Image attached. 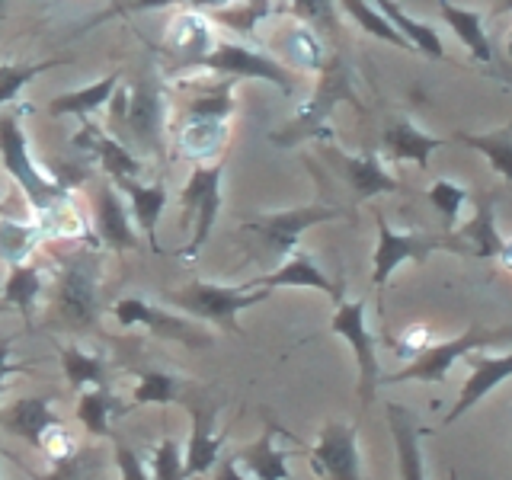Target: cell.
Masks as SVG:
<instances>
[{"label": "cell", "mask_w": 512, "mask_h": 480, "mask_svg": "<svg viewBox=\"0 0 512 480\" xmlns=\"http://www.w3.org/2000/svg\"><path fill=\"white\" fill-rule=\"evenodd\" d=\"M512 340V327H484V324H471L461 336H452V340H432L423 352H416V356L404 365L397 368L394 375H381V384H407V381H420V384H442L452 372L455 362H464L468 352H477V349H487V346H496V343H509Z\"/></svg>", "instance_id": "cell-1"}, {"label": "cell", "mask_w": 512, "mask_h": 480, "mask_svg": "<svg viewBox=\"0 0 512 480\" xmlns=\"http://www.w3.org/2000/svg\"><path fill=\"white\" fill-rule=\"evenodd\" d=\"M55 320L61 330L84 333L100 324L103 314V295H100V256L93 253H74L64 260L58 272L55 288Z\"/></svg>", "instance_id": "cell-2"}, {"label": "cell", "mask_w": 512, "mask_h": 480, "mask_svg": "<svg viewBox=\"0 0 512 480\" xmlns=\"http://www.w3.org/2000/svg\"><path fill=\"white\" fill-rule=\"evenodd\" d=\"M269 298V288H247V285H237V288H228V285H212V282H189L186 288L170 295V304L173 308H180L186 317L192 320H208V324H215L228 333H240L237 327V314L253 308V304H260Z\"/></svg>", "instance_id": "cell-3"}, {"label": "cell", "mask_w": 512, "mask_h": 480, "mask_svg": "<svg viewBox=\"0 0 512 480\" xmlns=\"http://www.w3.org/2000/svg\"><path fill=\"white\" fill-rule=\"evenodd\" d=\"M365 311L368 304L362 298H340L336 301V311H333V320H330V330L336 336H343V340L352 346L356 352V365H359V404L362 410L375 400V391L381 384V362H378V340L375 333L368 330L365 324Z\"/></svg>", "instance_id": "cell-4"}, {"label": "cell", "mask_w": 512, "mask_h": 480, "mask_svg": "<svg viewBox=\"0 0 512 480\" xmlns=\"http://www.w3.org/2000/svg\"><path fill=\"white\" fill-rule=\"evenodd\" d=\"M112 317L119 320V327H144L148 333L160 336V340H173V343H186L196 349H208L215 343L212 333H205L196 320L186 314H173L170 308H160L154 301L144 298H122L112 304Z\"/></svg>", "instance_id": "cell-5"}, {"label": "cell", "mask_w": 512, "mask_h": 480, "mask_svg": "<svg viewBox=\"0 0 512 480\" xmlns=\"http://www.w3.org/2000/svg\"><path fill=\"white\" fill-rule=\"evenodd\" d=\"M378 221V247L372 256V285L384 288L394 276L400 263H416L423 266L436 250H445V234H429V231H410L397 234L381 212H375Z\"/></svg>", "instance_id": "cell-6"}, {"label": "cell", "mask_w": 512, "mask_h": 480, "mask_svg": "<svg viewBox=\"0 0 512 480\" xmlns=\"http://www.w3.org/2000/svg\"><path fill=\"white\" fill-rule=\"evenodd\" d=\"M308 464L320 480H362L356 426L340 420L327 423L308 452Z\"/></svg>", "instance_id": "cell-7"}, {"label": "cell", "mask_w": 512, "mask_h": 480, "mask_svg": "<svg viewBox=\"0 0 512 480\" xmlns=\"http://www.w3.org/2000/svg\"><path fill=\"white\" fill-rule=\"evenodd\" d=\"M496 205H500V192L496 189L477 196L471 221L455 231H445V250L471 256V260H500L506 237L496 228Z\"/></svg>", "instance_id": "cell-8"}, {"label": "cell", "mask_w": 512, "mask_h": 480, "mask_svg": "<svg viewBox=\"0 0 512 480\" xmlns=\"http://www.w3.org/2000/svg\"><path fill=\"white\" fill-rule=\"evenodd\" d=\"M464 362H468L471 375H468V381L461 384L458 404L448 410L442 426L458 423L464 413H471L480 404V400L490 397L503 381L512 378V352H468Z\"/></svg>", "instance_id": "cell-9"}, {"label": "cell", "mask_w": 512, "mask_h": 480, "mask_svg": "<svg viewBox=\"0 0 512 480\" xmlns=\"http://www.w3.org/2000/svg\"><path fill=\"white\" fill-rule=\"evenodd\" d=\"M340 215V208H330V205H304V208H292V212H276V215H266V218H256L250 221L247 228L256 231L266 247L276 253V256H292L298 250V237L314 228V224H324L333 221Z\"/></svg>", "instance_id": "cell-10"}, {"label": "cell", "mask_w": 512, "mask_h": 480, "mask_svg": "<svg viewBox=\"0 0 512 480\" xmlns=\"http://www.w3.org/2000/svg\"><path fill=\"white\" fill-rule=\"evenodd\" d=\"M61 426V416L55 413V394H29L16 397L10 407L0 410V429L10 436L23 439L32 448H45L48 436Z\"/></svg>", "instance_id": "cell-11"}, {"label": "cell", "mask_w": 512, "mask_h": 480, "mask_svg": "<svg viewBox=\"0 0 512 480\" xmlns=\"http://www.w3.org/2000/svg\"><path fill=\"white\" fill-rule=\"evenodd\" d=\"M192 426H189V442L183 448V474L202 477L212 474L215 464L221 461L228 432H218V404H192Z\"/></svg>", "instance_id": "cell-12"}, {"label": "cell", "mask_w": 512, "mask_h": 480, "mask_svg": "<svg viewBox=\"0 0 512 480\" xmlns=\"http://www.w3.org/2000/svg\"><path fill=\"white\" fill-rule=\"evenodd\" d=\"M0 157H4L7 170L13 173V180L26 189V196L32 199V205H45V202H52L58 196V189L48 186L36 173V167L29 164L26 138H23L20 125H16L13 119H0Z\"/></svg>", "instance_id": "cell-13"}, {"label": "cell", "mask_w": 512, "mask_h": 480, "mask_svg": "<svg viewBox=\"0 0 512 480\" xmlns=\"http://www.w3.org/2000/svg\"><path fill=\"white\" fill-rule=\"evenodd\" d=\"M247 288H317V292L330 295L333 301L343 298V282H330L327 272L301 250H295L292 256H285V263L276 272L253 279Z\"/></svg>", "instance_id": "cell-14"}, {"label": "cell", "mask_w": 512, "mask_h": 480, "mask_svg": "<svg viewBox=\"0 0 512 480\" xmlns=\"http://www.w3.org/2000/svg\"><path fill=\"white\" fill-rule=\"evenodd\" d=\"M388 423H391V436H394V448H397L400 480H426V464H423V452H420V439L426 436V429L416 423V416L407 407H400V404H388Z\"/></svg>", "instance_id": "cell-15"}, {"label": "cell", "mask_w": 512, "mask_h": 480, "mask_svg": "<svg viewBox=\"0 0 512 480\" xmlns=\"http://www.w3.org/2000/svg\"><path fill=\"white\" fill-rule=\"evenodd\" d=\"M183 202L199 212V231H196V237H192V244L186 247V256H192L205 244L208 234H212V228H215V215L221 208V170L208 167V170L192 173L189 186L183 189Z\"/></svg>", "instance_id": "cell-16"}, {"label": "cell", "mask_w": 512, "mask_h": 480, "mask_svg": "<svg viewBox=\"0 0 512 480\" xmlns=\"http://www.w3.org/2000/svg\"><path fill=\"white\" fill-rule=\"evenodd\" d=\"M279 432H282L279 426L266 423L260 439L244 445L240 452H234L240 468H244L253 480H292V471H288V452L276 445Z\"/></svg>", "instance_id": "cell-17"}, {"label": "cell", "mask_w": 512, "mask_h": 480, "mask_svg": "<svg viewBox=\"0 0 512 480\" xmlns=\"http://www.w3.org/2000/svg\"><path fill=\"white\" fill-rule=\"evenodd\" d=\"M439 13L442 20L448 23V29L455 32L461 39V45L468 48L471 58L480 61V64H496V55H493V45H490V36H487V23L484 16L471 7H461V4H452V0H439Z\"/></svg>", "instance_id": "cell-18"}, {"label": "cell", "mask_w": 512, "mask_h": 480, "mask_svg": "<svg viewBox=\"0 0 512 480\" xmlns=\"http://www.w3.org/2000/svg\"><path fill=\"white\" fill-rule=\"evenodd\" d=\"M384 151L397 160H413L416 167H429L432 151L445 148V138L426 135L423 128H416L410 119H394L388 128H384Z\"/></svg>", "instance_id": "cell-19"}, {"label": "cell", "mask_w": 512, "mask_h": 480, "mask_svg": "<svg viewBox=\"0 0 512 480\" xmlns=\"http://www.w3.org/2000/svg\"><path fill=\"white\" fill-rule=\"evenodd\" d=\"M455 141L487 157L493 173H500L506 183H512V122L490 128V132H455Z\"/></svg>", "instance_id": "cell-20"}, {"label": "cell", "mask_w": 512, "mask_h": 480, "mask_svg": "<svg viewBox=\"0 0 512 480\" xmlns=\"http://www.w3.org/2000/svg\"><path fill=\"white\" fill-rule=\"evenodd\" d=\"M61 372L68 378L71 388L87 391V388H109V365L100 352H87L80 346H58Z\"/></svg>", "instance_id": "cell-21"}, {"label": "cell", "mask_w": 512, "mask_h": 480, "mask_svg": "<svg viewBox=\"0 0 512 480\" xmlns=\"http://www.w3.org/2000/svg\"><path fill=\"white\" fill-rule=\"evenodd\" d=\"M352 74H349V68L343 61H333V68L324 74V84H320V90H317V100L304 109V116L298 119V128H301V135L304 132H317L320 125H324V119H327V112L343 100V96H352Z\"/></svg>", "instance_id": "cell-22"}, {"label": "cell", "mask_w": 512, "mask_h": 480, "mask_svg": "<svg viewBox=\"0 0 512 480\" xmlns=\"http://www.w3.org/2000/svg\"><path fill=\"white\" fill-rule=\"evenodd\" d=\"M116 413H125L119 410V400L116 394H112L109 388H87V391H80L77 397V420L80 426H84L93 439H112L116 442L119 436L109 429V420Z\"/></svg>", "instance_id": "cell-23"}, {"label": "cell", "mask_w": 512, "mask_h": 480, "mask_svg": "<svg viewBox=\"0 0 512 480\" xmlns=\"http://www.w3.org/2000/svg\"><path fill=\"white\" fill-rule=\"evenodd\" d=\"M106 471V455L93 445H74L71 452L52 455V468L36 480H100Z\"/></svg>", "instance_id": "cell-24"}, {"label": "cell", "mask_w": 512, "mask_h": 480, "mask_svg": "<svg viewBox=\"0 0 512 480\" xmlns=\"http://www.w3.org/2000/svg\"><path fill=\"white\" fill-rule=\"evenodd\" d=\"M375 4H378V13L384 16V20H388L400 32V36L413 45V52H423L429 58H445V45L439 39V32L432 29L429 23L413 20V16H407L394 4V0H375Z\"/></svg>", "instance_id": "cell-25"}, {"label": "cell", "mask_w": 512, "mask_h": 480, "mask_svg": "<svg viewBox=\"0 0 512 480\" xmlns=\"http://www.w3.org/2000/svg\"><path fill=\"white\" fill-rule=\"evenodd\" d=\"M343 170H346V180L356 192V199H375L381 192H397L400 189V180L384 170L378 164L375 154H365V157H346L343 160Z\"/></svg>", "instance_id": "cell-26"}, {"label": "cell", "mask_w": 512, "mask_h": 480, "mask_svg": "<svg viewBox=\"0 0 512 480\" xmlns=\"http://www.w3.org/2000/svg\"><path fill=\"white\" fill-rule=\"evenodd\" d=\"M39 298H42V276L36 266L29 263H20V266H10V276L4 282V295L0 301L7 304V308L20 311L26 320H32L39 308Z\"/></svg>", "instance_id": "cell-27"}, {"label": "cell", "mask_w": 512, "mask_h": 480, "mask_svg": "<svg viewBox=\"0 0 512 480\" xmlns=\"http://www.w3.org/2000/svg\"><path fill=\"white\" fill-rule=\"evenodd\" d=\"M212 68L231 71V74L263 77V80H272V84H279L282 90L292 87V84H288V77H285L282 68H276V64H269V61L256 58V55H250V52H244V48H237V45H228V48H221L218 55H212Z\"/></svg>", "instance_id": "cell-28"}, {"label": "cell", "mask_w": 512, "mask_h": 480, "mask_svg": "<svg viewBox=\"0 0 512 480\" xmlns=\"http://www.w3.org/2000/svg\"><path fill=\"white\" fill-rule=\"evenodd\" d=\"M100 234L109 247H116V250H135L138 247V237L132 231V224H128V215H125V208L122 202L116 199V192L112 189H103L100 192Z\"/></svg>", "instance_id": "cell-29"}, {"label": "cell", "mask_w": 512, "mask_h": 480, "mask_svg": "<svg viewBox=\"0 0 512 480\" xmlns=\"http://www.w3.org/2000/svg\"><path fill=\"white\" fill-rule=\"evenodd\" d=\"M183 388V378L164 372V368H144L138 372V384L132 391L135 407H154V404H173L176 394Z\"/></svg>", "instance_id": "cell-30"}, {"label": "cell", "mask_w": 512, "mask_h": 480, "mask_svg": "<svg viewBox=\"0 0 512 480\" xmlns=\"http://www.w3.org/2000/svg\"><path fill=\"white\" fill-rule=\"evenodd\" d=\"M122 186L128 189V196H132V202H135V215L141 221L144 234H148L151 250H157L154 228H157L160 212H164V205H167V189L164 186H135V183H128V180H122Z\"/></svg>", "instance_id": "cell-31"}, {"label": "cell", "mask_w": 512, "mask_h": 480, "mask_svg": "<svg viewBox=\"0 0 512 480\" xmlns=\"http://www.w3.org/2000/svg\"><path fill=\"white\" fill-rule=\"evenodd\" d=\"M426 199L442 215V228L445 231H455L458 228L461 208H464V202H468V189H464L461 183L445 180V176H442V180H436V183L426 189Z\"/></svg>", "instance_id": "cell-32"}, {"label": "cell", "mask_w": 512, "mask_h": 480, "mask_svg": "<svg viewBox=\"0 0 512 480\" xmlns=\"http://www.w3.org/2000/svg\"><path fill=\"white\" fill-rule=\"evenodd\" d=\"M84 138H90L96 144V154H100L103 167L112 173V176H122V180H128V176H138L141 173V164L128 154L125 148H119L116 141L103 138L100 132H90V128H84Z\"/></svg>", "instance_id": "cell-33"}, {"label": "cell", "mask_w": 512, "mask_h": 480, "mask_svg": "<svg viewBox=\"0 0 512 480\" xmlns=\"http://www.w3.org/2000/svg\"><path fill=\"white\" fill-rule=\"evenodd\" d=\"M343 7H346L352 16H356V20L362 23V29L372 32L375 39H384V42H391V45H397V48H410V52H413V45H410L404 36H400V32H397L388 20H384V16H381L378 10L368 7L365 0H343Z\"/></svg>", "instance_id": "cell-34"}, {"label": "cell", "mask_w": 512, "mask_h": 480, "mask_svg": "<svg viewBox=\"0 0 512 480\" xmlns=\"http://www.w3.org/2000/svg\"><path fill=\"white\" fill-rule=\"evenodd\" d=\"M32 240H36V231L32 228L16 224V221H4L0 224V260H4L7 266L26 263V253L32 250Z\"/></svg>", "instance_id": "cell-35"}, {"label": "cell", "mask_w": 512, "mask_h": 480, "mask_svg": "<svg viewBox=\"0 0 512 480\" xmlns=\"http://www.w3.org/2000/svg\"><path fill=\"white\" fill-rule=\"evenodd\" d=\"M154 480H186L183 474V448L173 436L160 439L154 448Z\"/></svg>", "instance_id": "cell-36"}, {"label": "cell", "mask_w": 512, "mask_h": 480, "mask_svg": "<svg viewBox=\"0 0 512 480\" xmlns=\"http://www.w3.org/2000/svg\"><path fill=\"white\" fill-rule=\"evenodd\" d=\"M112 87H116V77H106L103 84H96L84 93H77V96H64V100H55L52 103V112L55 116H61V112H87L93 106H100L106 96L112 93Z\"/></svg>", "instance_id": "cell-37"}, {"label": "cell", "mask_w": 512, "mask_h": 480, "mask_svg": "<svg viewBox=\"0 0 512 480\" xmlns=\"http://www.w3.org/2000/svg\"><path fill=\"white\" fill-rule=\"evenodd\" d=\"M132 125H135V132L141 135V138H148V141H154V135H157V96L154 93H148V90H141L138 96H135V106H132Z\"/></svg>", "instance_id": "cell-38"}, {"label": "cell", "mask_w": 512, "mask_h": 480, "mask_svg": "<svg viewBox=\"0 0 512 480\" xmlns=\"http://www.w3.org/2000/svg\"><path fill=\"white\" fill-rule=\"evenodd\" d=\"M116 445V468H119V480H154L148 474V468H144L141 455L135 452V448H128L125 442H112Z\"/></svg>", "instance_id": "cell-39"}, {"label": "cell", "mask_w": 512, "mask_h": 480, "mask_svg": "<svg viewBox=\"0 0 512 480\" xmlns=\"http://www.w3.org/2000/svg\"><path fill=\"white\" fill-rule=\"evenodd\" d=\"M432 343V336L426 327H416L413 333L407 330L404 333V340H394V349H397V356H404V359H413L416 352H423L426 346Z\"/></svg>", "instance_id": "cell-40"}, {"label": "cell", "mask_w": 512, "mask_h": 480, "mask_svg": "<svg viewBox=\"0 0 512 480\" xmlns=\"http://www.w3.org/2000/svg\"><path fill=\"white\" fill-rule=\"evenodd\" d=\"M298 13H304L308 20H320L333 26V10H330V0H295Z\"/></svg>", "instance_id": "cell-41"}, {"label": "cell", "mask_w": 512, "mask_h": 480, "mask_svg": "<svg viewBox=\"0 0 512 480\" xmlns=\"http://www.w3.org/2000/svg\"><path fill=\"white\" fill-rule=\"evenodd\" d=\"M215 480H253L244 468H240L237 455H224L218 464H215Z\"/></svg>", "instance_id": "cell-42"}, {"label": "cell", "mask_w": 512, "mask_h": 480, "mask_svg": "<svg viewBox=\"0 0 512 480\" xmlns=\"http://www.w3.org/2000/svg\"><path fill=\"white\" fill-rule=\"evenodd\" d=\"M10 349H13V340H0V391H4V384L10 375L23 372V365L10 362Z\"/></svg>", "instance_id": "cell-43"}, {"label": "cell", "mask_w": 512, "mask_h": 480, "mask_svg": "<svg viewBox=\"0 0 512 480\" xmlns=\"http://www.w3.org/2000/svg\"><path fill=\"white\" fill-rule=\"evenodd\" d=\"M32 77V71H20V74H7L4 80H0V103L7 100V96H13L16 90L23 87V80H29Z\"/></svg>", "instance_id": "cell-44"}, {"label": "cell", "mask_w": 512, "mask_h": 480, "mask_svg": "<svg viewBox=\"0 0 512 480\" xmlns=\"http://www.w3.org/2000/svg\"><path fill=\"white\" fill-rule=\"evenodd\" d=\"M228 109V100H208V103H196V112L205 116V112H212V116H221V112Z\"/></svg>", "instance_id": "cell-45"}, {"label": "cell", "mask_w": 512, "mask_h": 480, "mask_svg": "<svg viewBox=\"0 0 512 480\" xmlns=\"http://www.w3.org/2000/svg\"><path fill=\"white\" fill-rule=\"evenodd\" d=\"M500 13H512V0H496V4H493V16H500Z\"/></svg>", "instance_id": "cell-46"}, {"label": "cell", "mask_w": 512, "mask_h": 480, "mask_svg": "<svg viewBox=\"0 0 512 480\" xmlns=\"http://www.w3.org/2000/svg\"><path fill=\"white\" fill-rule=\"evenodd\" d=\"M4 7H7V0H0V13H4Z\"/></svg>", "instance_id": "cell-47"}, {"label": "cell", "mask_w": 512, "mask_h": 480, "mask_svg": "<svg viewBox=\"0 0 512 480\" xmlns=\"http://www.w3.org/2000/svg\"><path fill=\"white\" fill-rule=\"evenodd\" d=\"M0 311H7V304H4V301H0Z\"/></svg>", "instance_id": "cell-48"}]
</instances>
